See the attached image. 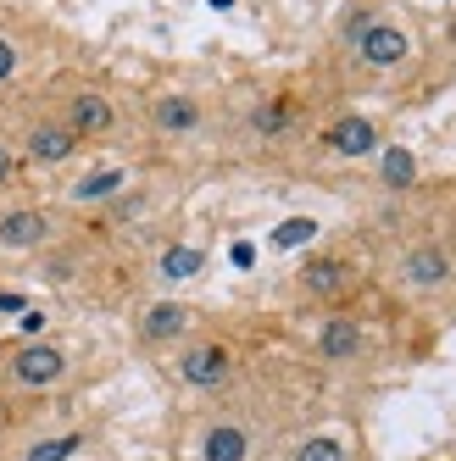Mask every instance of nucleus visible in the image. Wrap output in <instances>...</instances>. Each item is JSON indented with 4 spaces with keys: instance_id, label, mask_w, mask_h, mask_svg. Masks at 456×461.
<instances>
[{
    "instance_id": "obj_1",
    "label": "nucleus",
    "mask_w": 456,
    "mask_h": 461,
    "mask_svg": "<svg viewBox=\"0 0 456 461\" xmlns=\"http://www.w3.org/2000/svg\"><path fill=\"white\" fill-rule=\"evenodd\" d=\"M0 128H6V140L23 161V173H61L73 167V161L84 156L78 134L68 122H61V112L50 106L45 89H28V95H0Z\"/></svg>"
},
{
    "instance_id": "obj_2",
    "label": "nucleus",
    "mask_w": 456,
    "mask_h": 461,
    "mask_svg": "<svg viewBox=\"0 0 456 461\" xmlns=\"http://www.w3.org/2000/svg\"><path fill=\"white\" fill-rule=\"evenodd\" d=\"M68 378H73V350L50 334H40V339L12 334L0 345V406L45 401V394H56Z\"/></svg>"
},
{
    "instance_id": "obj_3",
    "label": "nucleus",
    "mask_w": 456,
    "mask_h": 461,
    "mask_svg": "<svg viewBox=\"0 0 456 461\" xmlns=\"http://www.w3.org/2000/svg\"><path fill=\"white\" fill-rule=\"evenodd\" d=\"M50 106L61 112V122L78 134V145H112L123 128H128V106L117 101V95L106 84H89V78H56L50 89Z\"/></svg>"
},
{
    "instance_id": "obj_4",
    "label": "nucleus",
    "mask_w": 456,
    "mask_h": 461,
    "mask_svg": "<svg viewBox=\"0 0 456 461\" xmlns=\"http://www.w3.org/2000/svg\"><path fill=\"white\" fill-rule=\"evenodd\" d=\"M68 240V212L50 201H0V261L50 256Z\"/></svg>"
},
{
    "instance_id": "obj_5",
    "label": "nucleus",
    "mask_w": 456,
    "mask_h": 461,
    "mask_svg": "<svg viewBox=\"0 0 456 461\" xmlns=\"http://www.w3.org/2000/svg\"><path fill=\"white\" fill-rule=\"evenodd\" d=\"M345 40H351V56L362 61L368 73H401L412 61V34H406V23H396V17L356 12L345 23Z\"/></svg>"
},
{
    "instance_id": "obj_6",
    "label": "nucleus",
    "mask_w": 456,
    "mask_h": 461,
    "mask_svg": "<svg viewBox=\"0 0 456 461\" xmlns=\"http://www.w3.org/2000/svg\"><path fill=\"white\" fill-rule=\"evenodd\" d=\"M256 450H262V434L251 417H212L201 428L195 461H256Z\"/></svg>"
},
{
    "instance_id": "obj_7",
    "label": "nucleus",
    "mask_w": 456,
    "mask_h": 461,
    "mask_svg": "<svg viewBox=\"0 0 456 461\" xmlns=\"http://www.w3.org/2000/svg\"><path fill=\"white\" fill-rule=\"evenodd\" d=\"M317 150L334 156V161H362V156H378L384 150V134H378V122L368 112H345V117H334L317 134Z\"/></svg>"
},
{
    "instance_id": "obj_8",
    "label": "nucleus",
    "mask_w": 456,
    "mask_h": 461,
    "mask_svg": "<svg viewBox=\"0 0 456 461\" xmlns=\"http://www.w3.org/2000/svg\"><path fill=\"white\" fill-rule=\"evenodd\" d=\"M178 378L189 389L212 394V389H223L228 378H234V350L217 345V339H184V350H178Z\"/></svg>"
},
{
    "instance_id": "obj_9",
    "label": "nucleus",
    "mask_w": 456,
    "mask_h": 461,
    "mask_svg": "<svg viewBox=\"0 0 456 461\" xmlns=\"http://www.w3.org/2000/svg\"><path fill=\"white\" fill-rule=\"evenodd\" d=\"M451 278H456V261H451V250H445L440 240L406 245V256H401V284H406L412 294H440Z\"/></svg>"
},
{
    "instance_id": "obj_10",
    "label": "nucleus",
    "mask_w": 456,
    "mask_h": 461,
    "mask_svg": "<svg viewBox=\"0 0 456 461\" xmlns=\"http://www.w3.org/2000/svg\"><path fill=\"white\" fill-rule=\"evenodd\" d=\"M195 328V312L184 301H150L140 317H134V339L145 350H168V345H184Z\"/></svg>"
},
{
    "instance_id": "obj_11",
    "label": "nucleus",
    "mask_w": 456,
    "mask_h": 461,
    "mask_svg": "<svg viewBox=\"0 0 456 461\" xmlns=\"http://www.w3.org/2000/svg\"><path fill=\"white\" fill-rule=\"evenodd\" d=\"M34 56H40V45H34V34H28V23L12 17V12H0V95L23 89V78L34 73Z\"/></svg>"
},
{
    "instance_id": "obj_12",
    "label": "nucleus",
    "mask_w": 456,
    "mask_h": 461,
    "mask_svg": "<svg viewBox=\"0 0 456 461\" xmlns=\"http://www.w3.org/2000/svg\"><path fill=\"white\" fill-rule=\"evenodd\" d=\"M145 117H150L156 134H168V140H189V134H201L206 106L195 101V95H184V89H168V95H156V101L145 106Z\"/></svg>"
},
{
    "instance_id": "obj_13",
    "label": "nucleus",
    "mask_w": 456,
    "mask_h": 461,
    "mask_svg": "<svg viewBox=\"0 0 456 461\" xmlns=\"http://www.w3.org/2000/svg\"><path fill=\"white\" fill-rule=\"evenodd\" d=\"M351 261L345 256H306V267H301V289L312 294V301H334V294H345L351 289Z\"/></svg>"
},
{
    "instance_id": "obj_14",
    "label": "nucleus",
    "mask_w": 456,
    "mask_h": 461,
    "mask_svg": "<svg viewBox=\"0 0 456 461\" xmlns=\"http://www.w3.org/2000/svg\"><path fill=\"white\" fill-rule=\"evenodd\" d=\"M368 345V328L356 322V317H329L317 328V356L323 361H356Z\"/></svg>"
},
{
    "instance_id": "obj_15",
    "label": "nucleus",
    "mask_w": 456,
    "mask_h": 461,
    "mask_svg": "<svg viewBox=\"0 0 456 461\" xmlns=\"http://www.w3.org/2000/svg\"><path fill=\"white\" fill-rule=\"evenodd\" d=\"M84 450V428H56V434H34V439H17L12 461H73Z\"/></svg>"
},
{
    "instance_id": "obj_16",
    "label": "nucleus",
    "mask_w": 456,
    "mask_h": 461,
    "mask_svg": "<svg viewBox=\"0 0 456 461\" xmlns=\"http://www.w3.org/2000/svg\"><path fill=\"white\" fill-rule=\"evenodd\" d=\"M123 189H128V173L106 161V167H95V173L73 178V189H68V206H112Z\"/></svg>"
},
{
    "instance_id": "obj_17",
    "label": "nucleus",
    "mask_w": 456,
    "mask_h": 461,
    "mask_svg": "<svg viewBox=\"0 0 456 461\" xmlns=\"http://www.w3.org/2000/svg\"><path fill=\"white\" fill-rule=\"evenodd\" d=\"M284 461H351V439L340 434V428H312V434H301L296 445H289Z\"/></svg>"
},
{
    "instance_id": "obj_18",
    "label": "nucleus",
    "mask_w": 456,
    "mask_h": 461,
    "mask_svg": "<svg viewBox=\"0 0 456 461\" xmlns=\"http://www.w3.org/2000/svg\"><path fill=\"white\" fill-rule=\"evenodd\" d=\"M206 273V250L201 245H168L156 256V278L161 284H189V278H201Z\"/></svg>"
},
{
    "instance_id": "obj_19",
    "label": "nucleus",
    "mask_w": 456,
    "mask_h": 461,
    "mask_svg": "<svg viewBox=\"0 0 456 461\" xmlns=\"http://www.w3.org/2000/svg\"><path fill=\"white\" fill-rule=\"evenodd\" d=\"M296 117H301V106L289 101V95H273V101H262V106L251 112V128H256L262 140H278V134H284V128L296 122Z\"/></svg>"
},
{
    "instance_id": "obj_20",
    "label": "nucleus",
    "mask_w": 456,
    "mask_h": 461,
    "mask_svg": "<svg viewBox=\"0 0 456 461\" xmlns=\"http://www.w3.org/2000/svg\"><path fill=\"white\" fill-rule=\"evenodd\" d=\"M378 173H384L389 189H412L417 184V161H412V150L389 145V150H378Z\"/></svg>"
},
{
    "instance_id": "obj_21",
    "label": "nucleus",
    "mask_w": 456,
    "mask_h": 461,
    "mask_svg": "<svg viewBox=\"0 0 456 461\" xmlns=\"http://www.w3.org/2000/svg\"><path fill=\"white\" fill-rule=\"evenodd\" d=\"M23 161H17V150H12V140H6V128H0V201H12V194L23 189Z\"/></svg>"
},
{
    "instance_id": "obj_22",
    "label": "nucleus",
    "mask_w": 456,
    "mask_h": 461,
    "mask_svg": "<svg viewBox=\"0 0 456 461\" xmlns=\"http://www.w3.org/2000/svg\"><path fill=\"white\" fill-rule=\"evenodd\" d=\"M306 240H317V222H312V217H289V222L273 228V240H268V245H273V250H301Z\"/></svg>"
},
{
    "instance_id": "obj_23",
    "label": "nucleus",
    "mask_w": 456,
    "mask_h": 461,
    "mask_svg": "<svg viewBox=\"0 0 456 461\" xmlns=\"http://www.w3.org/2000/svg\"><path fill=\"white\" fill-rule=\"evenodd\" d=\"M0 439H6V406H0Z\"/></svg>"
}]
</instances>
